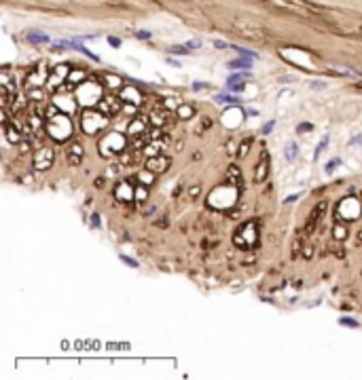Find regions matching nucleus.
<instances>
[{
    "instance_id": "obj_1",
    "label": "nucleus",
    "mask_w": 362,
    "mask_h": 380,
    "mask_svg": "<svg viewBox=\"0 0 362 380\" xmlns=\"http://www.w3.org/2000/svg\"><path fill=\"white\" fill-rule=\"evenodd\" d=\"M74 97L78 99V104H83V106H96L102 101V97H104V87H102V83H98L96 78H89V81H85L76 87Z\"/></svg>"
},
{
    "instance_id": "obj_2",
    "label": "nucleus",
    "mask_w": 362,
    "mask_h": 380,
    "mask_svg": "<svg viewBox=\"0 0 362 380\" xmlns=\"http://www.w3.org/2000/svg\"><path fill=\"white\" fill-rule=\"evenodd\" d=\"M74 127L72 121H70V114H55L53 118H47V133L55 140V142H66L70 136H72Z\"/></svg>"
},
{
    "instance_id": "obj_3",
    "label": "nucleus",
    "mask_w": 362,
    "mask_h": 380,
    "mask_svg": "<svg viewBox=\"0 0 362 380\" xmlns=\"http://www.w3.org/2000/svg\"><path fill=\"white\" fill-rule=\"evenodd\" d=\"M98 148H100L102 156H106V158L117 156V154L125 152V148H127V138H125L123 133H119V131H110V133H106V136L100 140Z\"/></svg>"
},
{
    "instance_id": "obj_4",
    "label": "nucleus",
    "mask_w": 362,
    "mask_h": 380,
    "mask_svg": "<svg viewBox=\"0 0 362 380\" xmlns=\"http://www.w3.org/2000/svg\"><path fill=\"white\" fill-rule=\"evenodd\" d=\"M360 213H362V201H358L356 196H345L335 207V218L341 222L356 220V218H360Z\"/></svg>"
},
{
    "instance_id": "obj_5",
    "label": "nucleus",
    "mask_w": 362,
    "mask_h": 380,
    "mask_svg": "<svg viewBox=\"0 0 362 380\" xmlns=\"http://www.w3.org/2000/svg\"><path fill=\"white\" fill-rule=\"evenodd\" d=\"M108 125V114L104 112H93V110H85L81 114V127L85 133L89 136H96L98 131H102Z\"/></svg>"
},
{
    "instance_id": "obj_6",
    "label": "nucleus",
    "mask_w": 362,
    "mask_h": 380,
    "mask_svg": "<svg viewBox=\"0 0 362 380\" xmlns=\"http://www.w3.org/2000/svg\"><path fill=\"white\" fill-rule=\"evenodd\" d=\"M233 243L238 245L240 249H250L256 243V226L254 222H246L238 233L233 235Z\"/></svg>"
},
{
    "instance_id": "obj_7",
    "label": "nucleus",
    "mask_w": 362,
    "mask_h": 380,
    "mask_svg": "<svg viewBox=\"0 0 362 380\" xmlns=\"http://www.w3.org/2000/svg\"><path fill=\"white\" fill-rule=\"evenodd\" d=\"M70 72H72V66H70V63H58V66H55V68H51L49 76H47V81H49V85H51L53 89H55V87L64 85V83L68 81Z\"/></svg>"
},
{
    "instance_id": "obj_8",
    "label": "nucleus",
    "mask_w": 362,
    "mask_h": 380,
    "mask_svg": "<svg viewBox=\"0 0 362 380\" xmlns=\"http://www.w3.org/2000/svg\"><path fill=\"white\" fill-rule=\"evenodd\" d=\"M53 158H55L53 148H49V146H43V148H38L36 152H34V167H36L38 171H45V169H49L51 165H53Z\"/></svg>"
},
{
    "instance_id": "obj_9",
    "label": "nucleus",
    "mask_w": 362,
    "mask_h": 380,
    "mask_svg": "<svg viewBox=\"0 0 362 380\" xmlns=\"http://www.w3.org/2000/svg\"><path fill=\"white\" fill-rule=\"evenodd\" d=\"M170 165H172V161L165 154H155V156L146 158V169H151L153 173H157V176H161V173L168 171Z\"/></svg>"
},
{
    "instance_id": "obj_10",
    "label": "nucleus",
    "mask_w": 362,
    "mask_h": 380,
    "mask_svg": "<svg viewBox=\"0 0 362 380\" xmlns=\"http://www.w3.org/2000/svg\"><path fill=\"white\" fill-rule=\"evenodd\" d=\"M115 196L123 203H129V201L136 199V186H133L129 180H123L115 186Z\"/></svg>"
},
{
    "instance_id": "obj_11",
    "label": "nucleus",
    "mask_w": 362,
    "mask_h": 380,
    "mask_svg": "<svg viewBox=\"0 0 362 380\" xmlns=\"http://www.w3.org/2000/svg\"><path fill=\"white\" fill-rule=\"evenodd\" d=\"M269 152L267 150H263L261 152V158H258V163H256V167H254V184H261V182L267 180V176H269Z\"/></svg>"
},
{
    "instance_id": "obj_12",
    "label": "nucleus",
    "mask_w": 362,
    "mask_h": 380,
    "mask_svg": "<svg viewBox=\"0 0 362 380\" xmlns=\"http://www.w3.org/2000/svg\"><path fill=\"white\" fill-rule=\"evenodd\" d=\"M53 104L58 106L64 114H74V112H76V106H78V99H76V97H68V95H55V97H53Z\"/></svg>"
},
{
    "instance_id": "obj_13",
    "label": "nucleus",
    "mask_w": 362,
    "mask_h": 380,
    "mask_svg": "<svg viewBox=\"0 0 362 380\" xmlns=\"http://www.w3.org/2000/svg\"><path fill=\"white\" fill-rule=\"evenodd\" d=\"M324 209H326V201H322V203H318L316 207H313V211L309 213V220H307V224H305V231H303V235L305 237H309L311 235V231L316 228V224H318V220H320V216L324 213Z\"/></svg>"
},
{
    "instance_id": "obj_14",
    "label": "nucleus",
    "mask_w": 362,
    "mask_h": 380,
    "mask_svg": "<svg viewBox=\"0 0 362 380\" xmlns=\"http://www.w3.org/2000/svg\"><path fill=\"white\" fill-rule=\"evenodd\" d=\"M119 97H121V99H125L127 104H133V106H140V104H142V93H140L133 85L123 87L121 93H119Z\"/></svg>"
},
{
    "instance_id": "obj_15",
    "label": "nucleus",
    "mask_w": 362,
    "mask_h": 380,
    "mask_svg": "<svg viewBox=\"0 0 362 380\" xmlns=\"http://www.w3.org/2000/svg\"><path fill=\"white\" fill-rule=\"evenodd\" d=\"M146 125H148V123H146V116H136V121H131L129 127H127V133H129L131 138H133V136H136V138L144 136V133L148 131Z\"/></svg>"
},
{
    "instance_id": "obj_16",
    "label": "nucleus",
    "mask_w": 362,
    "mask_h": 380,
    "mask_svg": "<svg viewBox=\"0 0 362 380\" xmlns=\"http://www.w3.org/2000/svg\"><path fill=\"white\" fill-rule=\"evenodd\" d=\"M100 110L104 114H113V112H117V110L121 108V97H113V95H110V97H102V101H100Z\"/></svg>"
},
{
    "instance_id": "obj_17",
    "label": "nucleus",
    "mask_w": 362,
    "mask_h": 380,
    "mask_svg": "<svg viewBox=\"0 0 362 380\" xmlns=\"http://www.w3.org/2000/svg\"><path fill=\"white\" fill-rule=\"evenodd\" d=\"M83 154H85V148L78 144V142H72L68 148V161L72 163V165H78L83 161Z\"/></svg>"
},
{
    "instance_id": "obj_18",
    "label": "nucleus",
    "mask_w": 362,
    "mask_h": 380,
    "mask_svg": "<svg viewBox=\"0 0 362 380\" xmlns=\"http://www.w3.org/2000/svg\"><path fill=\"white\" fill-rule=\"evenodd\" d=\"M28 43H32V45H45V43H51V38L47 36V34H43V32H36V30H32V32H28Z\"/></svg>"
},
{
    "instance_id": "obj_19",
    "label": "nucleus",
    "mask_w": 362,
    "mask_h": 380,
    "mask_svg": "<svg viewBox=\"0 0 362 380\" xmlns=\"http://www.w3.org/2000/svg\"><path fill=\"white\" fill-rule=\"evenodd\" d=\"M2 127H4V136H6V140H9L11 144H19V142H21V133L15 129V127H11L9 123L2 125Z\"/></svg>"
},
{
    "instance_id": "obj_20",
    "label": "nucleus",
    "mask_w": 362,
    "mask_h": 380,
    "mask_svg": "<svg viewBox=\"0 0 362 380\" xmlns=\"http://www.w3.org/2000/svg\"><path fill=\"white\" fill-rule=\"evenodd\" d=\"M151 123L155 125V127H163L165 123H168V112L165 110H155V112H151Z\"/></svg>"
},
{
    "instance_id": "obj_21",
    "label": "nucleus",
    "mask_w": 362,
    "mask_h": 380,
    "mask_svg": "<svg viewBox=\"0 0 362 380\" xmlns=\"http://www.w3.org/2000/svg\"><path fill=\"white\" fill-rule=\"evenodd\" d=\"M155 176L157 173H153L151 169H142L138 173V182L140 184H144V186H151V184H155Z\"/></svg>"
},
{
    "instance_id": "obj_22",
    "label": "nucleus",
    "mask_w": 362,
    "mask_h": 380,
    "mask_svg": "<svg viewBox=\"0 0 362 380\" xmlns=\"http://www.w3.org/2000/svg\"><path fill=\"white\" fill-rule=\"evenodd\" d=\"M333 237H335V239L337 241H343L345 239V237H348V226H345V222H337V224L333 226Z\"/></svg>"
},
{
    "instance_id": "obj_23",
    "label": "nucleus",
    "mask_w": 362,
    "mask_h": 380,
    "mask_svg": "<svg viewBox=\"0 0 362 380\" xmlns=\"http://www.w3.org/2000/svg\"><path fill=\"white\" fill-rule=\"evenodd\" d=\"M68 81L72 85H81V83L87 81V74H85V70H72L70 76H68Z\"/></svg>"
},
{
    "instance_id": "obj_24",
    "label": "nucleus",
    "mask_w": 362,
    "mask_h": 380,
    "mask_svg": "<svg viewBox=\"0 0 362 380\" xmlns=\"http://www.w3.org/2000/svg\"><path fill=\"white\" fill-rule=\"evenodd\" d=\"M240 180H241V173H240V169H238V165H231L229 171H227V182H231V184L238 186Z\"/></svg>"
},
{
    "instance_id": "obj_25",
    "label": "nucleus",
    "mask_w": 362,
    "mask_h": 380,
    "mask_svg": "<svg viewBox=\"0 0 362 380\" xmlns=\"http://www.w3.org/2000/svg\"><path fill=\"white\" fill-rule=\"evenodd\" d=\"M243 87H246V83H243V76H231L229 78V89L233 91H243Z\"/></svg>"
},
{
    "instance_id": "obj_26",
    "label": "nucleus",
    "mask_w": 362,
    "mask_h": 380,
    "mask_svg": "<svg viewBox=\"0 0 362 380\" xmlns=\"http://www.w3.org/2000/svg\"><path fill=\"white\" fill-rule=\"evenodd\" d=\"M297 154H299V146H297V142H290V144L286 146V150H284V156L288 158V161H295Z\"/></svg>"
},
{
    "instance_id": "obj_27",
    "label": "nucleus",
    "mask_w": 362,
    "mask_h": 380,
    "mask_svg": "<svg viewBox=\"0 0 362 380\" xmlns=\"http://www.w3.org/2000/svg\"><path fill=\"white\" fill-rule=\"evenodd\" d=\"M176 114H178V118H191L195 114V108L193 106H180L176 110Z\"/></svg>"
},
{
    "instance_id": "obj_28",
    "label": "nucleus",
    "mask_w": 362,
    "mask_h": 380,
    "mask_svg": "<svg viewBox=\"0 0 362 380\" xmlns=\"http://www.w3.org/2000/svg\"><path fill=\"white\" fill-rule=\"evenodd\" d=\"M216 101H218V104H238L240 97H233V95L220 93V95H216Z\"/></svg>"
},
{
    "instance_id": "obj_29",
    "label": "nucleus",
    "mask_w": 362,
    "mask_h": 380,
    "mask_svg": "<svg viewBox=\"0 0 362 380\" xmlns=\"http://www.w3.org/2000/svg\"><path fill=\"white\" fill-rule=\"evenodd\" d=\"M106 87H110V89H119L121 87V78L119 76H115V74H106Z\"/></svg>"
},
{
    "instance_id": "obj_30",
    "label": "nucleus",
    "mask_w": 362,
    "mask_h": 380,
    "mask_svg": "<svg viewBox=\"0 0 362 380\" xmlns=\"http://www.w3.org/2000/svg\"><path fill=\"white\" fill-rule=\"evenodd\" d=\"M159 150H161V142H155V144H148L144 148V154L146 156H155V154H161Z\"/></svg>"
},
{
    "instance_id": "obj_31",
    "label": "nucleus",
    "mask_w": 362,
    "mask_h": 380,
    "mask_svg": "<svg viewBox=\"0 0 362 380\" xmlns=\"http://www.w3.org/2000/svg\"><path fill=\"white\" fill-rule=\"evenodd\" d=\"M250 146H252V138H246V140H243L241 144H240V152H238V156H240V158L246 156V154H248V150H250Z\"/></svg>"
},
{
    "instance_id": "obj_32",
    "label": "nucleus",
    "mask_w": 362,
    "mask_h": 380,
    "mask_svg": "<svg viewBox=\"0 0 362 380\" xmlns=\"http://www.w3.org/2000/svg\"><path fill=\"white\" fill-rule=\"evenodd\" d=\"M252 66V59H233L231 63H229V68H250Z\"/></svg>"
},
{
    "instance_id": "obj_33",
    "label": "nucleus",
    "mask_w": 362,
    "mask_h": 380,
    "mask_svg": "<svg viewBox=\"0 0 362 380\" xmlns=\"http://www.w3.org/2000/svg\"><path fill=\"white\" fill-rule=\"evenodd\" d=\"M136 199L138 201H146V186H136Z\"/></svg>"
},
{
    "instance_id": "obj_34",
    "label": "nucleus",
    "mask_w": 362,
    "mask_h": 380,
    "mask_svg": "<svg viewBox=\"0 0 362 380\" xmlns=\"http://www.w3.org/2000/svg\"><path fill=\"white\" fill-rule=\"evenodd\" d=\"M326 146H328V136H324V138L320 140V144H318V148H316V158L320 156L322 150H326Z\"/></svg>"
},
{
    "instance_id": "obj_35",
    "label": "nucleus",
    "mask_w": 362,
    "mask_h": 380,
    "mask_svg": "<svg viewBox=\"0 0 362 380\" xmlns=\"http://www.w3.org/2000/svg\"><path fill=\"white\" fill-rule=\"evenodd\" d=\"M339 165H341V158H333V161L326 165V173H333L337 167H339Z\"/></svg>"
},
{
    "instance_id": "obj_36",
    "label": "nucleus",
    "mask_w": 362,
    "mask_h": 380,
    "mask_svg": "<svg viewBox=\"0 0 362 380\" xmlns=\"http://www.w3.org/2000/svg\"><path fill=\"white\" fill-rule=\"evenodd\" d=\"M341 326H348V328H358V321H354V319H348V317H343V319H339Z\"/></svg>"
},
{
    "instance_id": "obj_37",
    "label": "nucleus",
    "mask_w": 362,
    "mask_h": 380,
    "mask_svg": "<svg viewBox=\"0 0 362 380\" xmlns=\"http://www.w3.org/2000/svg\"><path fill=\"white\" fill-rule=\"evenodd\" d=\"M311 129H313V125H311V123H303V125H299V129H297V131H299V133H305V131H311Z\"/></svg>"
},
{
    "instance_id": "obj_38",
    "label": "nucleus",
    "mask_w": 362,
    "mask_h": 380,
    "mask_svg": "<svg viewBox=\"0 0 362 380\" xmlns=\"http://www.w3.org/2000/svg\"><path fill=\"white\" fill-rule=\"evenodd\" d=\"M136 38H140V41H148V38H151V32H136Z\"/></svg>"
},
{
    "instance_id": "obj_39",
    "label": "nucleus",
    "mask_w": 362,
    "mask_h": 380,
    "mask_svg": "<svg viewBox=\"0 0 362 380\" xmlns=\"http://www.w3.org/2000/svg\"><path fill=\"white\" fill-rule=\"evenodd\" d=\"M121 260H123L125 264H129L131 268H136V266H138V262H136V260H131V258H127V256H121Z\"/></svg>"
},
{
    "instance_id": "obj_40",
    "label": "nucleus",
    "mask_w": 362,
    "mask_h": 380,
    "mask_svg": "<svg viewBox=\"0 0 362 380\" xmlns=\"http://www.w3.org/2000/svg\"><path fill=\"white\" fill-rule=\"evenodd\" d=\"M108 43L113 45V47H121V38H117V36H108Z\"/></svg>"
},
{
    "instance_id": "obj_41",
    "label": "nucleus",
    "mask_w": 362,
    "mask_h": 380,
    "mask_svg": "<svg viewBox=\"0 0 362 380\" xmlns=\"http://www.w3.org/2000/svg\"><path fill=\"white\" fill-rule=\"evenodd\" d=\"M30 150V142H19V152H28Z\"/></svg>"
},
{
    "instance_id": "obj_42",
    "label": "nucleus",
    "mask_w": 362,
    "mask_h": 380,
    "mask_svg": "<svg viewBox=\"0 0 362 380\" xmlns=\"http://www.w3.org/2000/svg\"><path fill=\"white\" fill-rule=\"evenodd\" d=\"M275 127V123L273 121H269V123H265V127H263V133H271V129Z\"/></svg>"
},
{
    "instance_id": "obj_43",
    "label": "nucleus",
    "mask_w": 362,
    "mask_h": 380,
    "mask_svg": "<svg viewBox=\"0 0 362 380\" xmlns=\"http://www.w3.org/2000/svg\"><path fill=\"white\" fill-rule=\"evenodd\" d=\"M30 97H32V99H43V91H30Z\"/></svg>"
},
{
    "instance_id": "obj_44",
    "label": "nucleus",
    "mask_w": 362,
    "mask_h": 380,
    "mask_svg": "<svg viewBox=\"0 0 362 380\" xmlns=\"http://www.w3.org/2000/svg\"><path fill=\"white\" fill-rule=\"evenodd\" d=\"M91 224L96 226V228L100 226V218H98V213H91Z\"/></svg>"
},
{
    "instance_id": "obj_45",
    "label": "nucleus",
    "mask_w": 362,
    "mask_h": 380,
    "mask_svg": "<svg viewBox=\"0 0 362 380\" xmlns=\"http://www.w3.org/2000/svg\"><path fill=\"white\" fill-rule=\"evenodd\" d=\"M214 47H216V49H227V47H229V45H227V43H223V41H216V43H214Z\"/></svg>"
},
{
    "instance_id": "obj_46",
    "label": "nucleus",
    "mask_w": 362,
    "mask_h": 380,
    "mask_svg": "<svg viewBox=\"0 0 362 380\" xmlns=\"http://www.w3.org/2000/svg\"><path fill=\"white\" fill-rule=\"evenodd\" d=\"M188 194H191V196H197V194H199V188H197V186H193L191 190H188Z\"/></svg>"
},
{
    "instance_id": "obj_47",
    "label": "nucleus",
    "mask_w": 362,
    "mask_h": 380,
    "mask_svg": "<svg viewBox=\"0 0 362 380\" xmlns=\"http://www.w3.org/2000/svg\"><path fill=\"white\" fill-rule=\"evenodd\" d=\"M303 256H305V258H311V247H305V249H303Z\"/></svg>"
},
{
    "instance_id": "obj_48",
    "label": "nucleus",
    "mask_w": 362,
    "mask_h": 380,
    "mask_svg": "<svg viewBox=\"0 0 362 380\" xmlns=\"http://www.w3.org/2000/svg\"><path fill=\"white\" fill-rule=\"evenodd\" d=\"M96 186H98V188L104 186V178H98V180H96Z\"/></svg>"
},
{
    "instance_id": "obj_49",
    "label": "nucleus",
    "mask_w": 362,
    "mask_h": 380,
    "mask_svg": "<svg viewBox=\"0 0 362 380\" xmlns=\"http://www.w3.org/2000/svg\"><path fill=\"white\" fill-rule=\"evenodd\" d=\"M352 144H362V138H356V140H352Z\"/></svg>"
},
{
    "instance_id": "obj_50",
    "label": "nucleus",
    "mask_w": 362,
    "mask_h": 380,
    "mask_svg": "<svg viewBox=\"0 0 362 380\" xmlns=\"http://www.w3.org/2000/svg\"><path fill=\"white\" fill-rule=\"evenodd\" d=\"M358 241H360V243H362V231H360V233H358Z\"/></svg>"
},
{
    "instance_id": "obj_51",
    "label": "nucleus",
    "mask_w": 362,
    "mask_h": 380,
    "mask_svg": "<svg viewBox=\"0 0 362 380\" xmlns=\"http://www.w3.org/2000/svg\"><path fill=\"white\" fill-rule=\"evenodd\" d=\"M360 201H362V192H360Z\"/></svg>"
},
{
    "instance_id": "obj_52",
    "label": "nucleus",
    "mask_w": 362,
    "mask_h": 380,
    "mask_svg": "<svg viewBox=\"0 0 362 380\" xmlns=\"http://www.w3.org/2000/svg\"><path fill=\"white\" fill-rule=\"evenodd\" d=\"M358 87H362V85H358Z\"/></svg>"
}]
</instances>
